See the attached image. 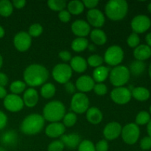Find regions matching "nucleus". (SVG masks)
<instances>
[{
  "mask_svg": "<svg viewBox=\"0 0 151 151\" xmlns=\"http://www.w3.org/2000/svg\"><path fill=\"white\" fill-rule=\"evenodd\" d=\"M63 125L66 127H72L77 122V115L74 112H69L63 116Z\"/></svg>",
  "mask_w": 151,
  "mask_h": 151,
  "instance_id": "e433bc0d",
  "label": "nucleus"
},
{
  "mask_svg": "<svg viewBox=\"0 0 151 151\" xmlns=\"http://www.w3.org/2000/svg\"><path fill=\"white\" fill-rule=\"evenodd\" d=\"M7 95V93L4 87L0 86V99H4Z\"/></svg>",
  "mask_w": 151,
  "mask_h": 151,
  "instance_id": "864d4df0",
  "label": "nucleus"
},
{
  "mask_svg": "<svg viewBox=\"0 0 151 151\" xmlns=\"http://www.w3.org/2000/svg\"><path fill=\"white\" fill-rule=\"evenodd\" d=\"M66 128L63 123L60 122H51L46 128L45 134L50 138H58L63 135Z\"/></svg>",
  "mask_w": 151,
  "mask_h": 151,
  "instance_id": "a211bd4d",
  "label": "nucleus"
},
{
  "mask_svg": "<svg viewBox=\"0 0 151 151\" xmlns=\"http://www.w3.org/2000/svg\"><path fill=\"white\" fill-rule=\"evenodd\" d=\"M109 69L106 66H100L97 67L93 71V80L94 82L101 83L102 82L106 81L109 75Z\"/></svg>",
  "mask_w": 151,
  "mask_h": 151,
  "instance_id": "b1692460",
  "label": "nucleus"
},
{
  "mask_svg": "<svg viewBox=\"0 0 151 151\" xmlns=\"http://www.w3.org/2000/svg\"><path fill=\"white\" fill-rule=\"evenodd\" d=\"M4 33H5V32H4V28H3L1 26H0V38H1L4 37Z\"/></svg>",
  "mask_w": 151,
  "mask_h": 151,
  "instance_id": "4d7b16f0",
  "label": "nucleus"
},
{
  "mask_svg": "<svg viewBox=\"0 0 151 151\" xmlns=\"http://www.w3.org/2000/svg\"><path fill=\"white\" fill-rule=\"evenodd\" d=\"M76 87L75 86L73 83L72 82H67L66 83H65V89L67 91V93L69 94H74L75 92V89H76Z\"/></svg>",
  "mask_w": 151,
  "mask_h": 151,
  "instance_id": "8fccbe9b",
  "label": "nucleus"
},
{
  "mask_svg": "<svg viewBox=\"0 0 151 151\" xmlns=\"http://www.w3.org/2000/svg\"><path fill=\"white\" fill-rule=\"evenodd\" d=\"M4 108L10 112L20 111L24 107L23 100L17 94H7L3 102Z\"/></svg>",
  "mask_w": 151,
  "mask_h": 151,
  "instance_id": "f8f14e48",
  "label": "nucleus"
},
{
  "mask_svg": "<svg viewBox=\"0 0 151 151\" xmlns=\"http://www.w3.org/2000/svg\"><path fill=\"white\" fill-rule=\"evenodd\" d=\"M140 43V38L139 37L138 34L133 32L131 35L128 36V39H127V44L131 48H134V47H138L139 44Z\"/></svg>",
  "mask_w": 151,
  "mask_h": 151,
  "instance_id": "ea45409f",
  "label": "nucleus"
},
{
  "mask_svg": "<svg viewBox=\"0 0 151 151\" xmlns=\"http://www.w3.org/2000/svg\"><path fill=\"white\" fill-rule=\"evenodd\" d=\"M130 71L125 66H116L111 69L109 75L110 81L115 87H122L130 79Z\"/></svg>",
  "mask_w": 151,
  "mask_h": 151,
  "instance_id": "39448f33",
  "label": "nucleus"
},
{
  "mask_svg": "<svg viewBox=\"0 0 151 151\" xmlns=\"http://www.w3.org/2000/svg\"><path fill=\"white\" fill-rule=\"evenodd\" d=\"M13 6L8 0L0 1V15L4 17H8L13 13Z\"/></svg>",
  "mask_w": 151,
  "mask_h": 151,
  "instance_id": "c756f323",
  "label": "nucleus"
},
{
  "mask_svg": "<svg viewBox=\"0 0 151 151\" xmlns=\"http://www.w3.org/2000/svg\"><path fill=\"white\" fill-rule=\"evenodd\" d=\"M150 120V114L145 111H142L137 114L136 117V124L137 125H144L148 123Z\"/></svg>",
  "mask_w": 151,
  "mask_h": 151,
  "instance_id": "f704fd0d",
  "label": "nucleus"
},
{
  "mask_svg": "<svg viewBox=\"0 0 151 151\" xmlns=\"http://www.w3.org/2000/svg\"><path fill=\"white\" fill-rule=\"evenodd\" d=\"M88 41L86 38H77L72 42V49L75 52H80L88 48Z\"/></svg>",
  "mask_w": 151,
  "mask_h": 151,
  "instance_id": "cd10ccee",
  "label": "nucleus"
},
{
  "mask_svg": "<svg viewBox=\"0 0 151 151\" xmlns=\"http://www.w3.org/2000/svg\"><path fill=\"white\" fill-rule=\"evenodd\" d=\"M64 147V145L60 140H55L49 145L48 151H63Z\"/></svg>",
  "mask_w": 151,
  "mask_h": 151,
  "instance_id": "a19ab883",
  "label": "nucleus"
},
{
  "mask_svg": "<svg viewBox=\"0 0 151 151\" xmlns=\"http://www.w3.org/2000/svg\"><path fill=\"white\" fill-rule=\"evenodd\" d=\"M49 78V71L40 64H31L24 72V80L28 86L36 87L43 85Z\"/></svg>",
  "mask_w": 151,
  "mask_h": 151,
  "instance_id": "f257e3e1",
  "label": "nucleus"
},
{
  "mask_svg": "<svg viewBox=\"0 0 151 151\" xmlns=\"http://www.w3.org/2000/svg\"><path fill=\"white\" fill-rule=\"evenodd\" d=\"M94 91L96 94L99 96H103L107 93L108 88L105 84L103 83H97L94 86Z\"/></svg>",
  "mask_w": 151,
  "mask_h": 151,
  "instance_id": "79ce46f5",
  "label": "nucleus"
},
{
  "mask_svg": "<svg viewBox=\"0 0 151 151\" xmlns=\"http://www.w3.org/2000/svg\"><path fill=\"white\" fill-rule=\"evenodd\" d=\"M27 1L25 0H14V1L12 2L13 7H15L17 9H22L26 4Z\"/></svg>",
  "mask_w": 151,
  "mask_h": 151,
  "instance_id": "3c124183",
  "label": "nucleus"
},
{
  "mask_svg": "<svg viewBox=\"0 0 151 151\" xmlns=\"http://www.w3.org/2000/svg\"><path fill=\"white\" fill-rule=\"evenodd\" d=\"M14 47L19 52H25L28 50L32 44V38L26 32H19L13 38Z\"/></svg>",
  "mask_w": 151,
  "mask_h": 151,
  "instance_id": "ddd939ff",
  "label": "nucleus"
},
{
  "mask_svg": "<svg viewBox=\"0 0 151 151\" xmlns=\"http://www.w3.org/2000/svg\"><path fill=\"white\" fill-rule=\"evenodd\" d=\"M3 64V58H2V56L0 55V69H1V66H2Z\"/></svg>",
  "mask_w": 151,
  "mask_h": 151,
  "instance_id": "13d9d810",
  "label": "nucleus"
},
{
  "mask_svg": "<svg viewBox=\"0 0 151 151\" xmlns=\"http://www.w3.org/2000/svg\"><path fill=\"white\" fill-rule=\"evenodd\" d=\"M68 11L70 14L79 15L82 13L84 10V5L81 1L73 0L69 1L67 5Z\"/></svg>",
  "mask_w": 151,
  "mask_h": 151,
  "instance_id": "bb28decb",
  "label": "nucleus"
},
{
  "mask_svg": "<svg viewBox=\"0 0 151 151\" xmlns=\"http://www.w3.org/2000/svg\"><path fill=\"white\" fill-rule=\"evenodd\" d=\"M8 83V78L4 73L0 72V86L4 87L7 85Z\"/></svg>",
  "mask_w": 151,
  "mask_h": 151,
  "instance_id": "603ef678",
  "label": "nucleus"
},
{
  "mask_svg": "<svg viewBox=\"0 0 151 151\" xmlns=\"http://www.w3.org/2000/svg\"><path fill=\"white\" fill-rule=\"evenodd\" d=\"M147 10H148V11L150 12V13H151V2L148 4V6H147Z\"/></svg>",
  "mask_w": 151,
  "mask_h": 151,
  "instance_id": "052dcab7",
  "label": "nucleus"
},
{
  "mask_svg": "<svg viewBox=\"0 0 151 151\" xmlns=\"http://www.w3.org/2000/svg\"><path fill=\"white\" fill-rule=\"evenodd\" d=\"M151 26L150 19L145 15H138L131 21V28L135 33H143Z\"/></svg>",
  "mask_w": 151,
  "mask_h": 151,
  "instance_id": "9b49d317",
  "label": "nucleus"
},
{
  "mask_svg": "<svg viewBox=\"0 0 151 151\" xmlns=\"http://www.w3.org/2000/svg\"><path fill=\"white\" fill-rule=\"evenodd\" d=\"M82 2L84 7H86L87 8L91 10V9H94V7L98 4L99 1L97 0H84Z\"/></svg>",
  "mask_w": 151,
  "mask_h": 151,
  "instance_id": "49530a36",
  "label": "nucleus"
},
{
  "mask_svg": "<svg viewBox=\"0 0 151 151\" xmlns=\"http://www.w3.org/2000/svg\"><path fill=\"white\" fill-rule=\"evenodd\" d=\"M88 23L94 27H101L105 24V16L103 13L98 9H91L87 12Z\"/></svg>",
  "mask_w": 151,
  "mask_h": 151,
  "instance_id": "4468645a",
  "label": "nucleus"
},
{
  "mask_svg": "<svg viewBox=\"0 0 151 151\" xmlns=\"http://www.w3.org/2000/svg\"><path fill=\"white\" fill-rule=\"evenodd\" d=\"M78 151H96L95 146L90 140H83L78 145Z\"/></svg>",
  "mask_w": 151,
  "mask_h": 151,
  "instance_id": "58836bf2",
  "label": "nucleus"
},
{
  "mask_svg": "<svg viewBox=\"0 0 151 151\" xmlns=\"http://www.w3.org/2000/svg\"><path fill=\"white\" fill-rule=\"evenodd\" d=\"M140 147L142 150H147L151 148V137H145L140 142Z\"/></svg>",
  "mask_w": 151,
  "mask_h": 151,
  "instance_id": "37998d69",
  "label": "nucleus"
},
{
  "mask_svg": "<svg viewBox=\"0 0 151 151\" xmlns=\"http://www.w3.org/2000/svg\"><path fill=\"white\" fill-rule=\"evenodd\" d=\"M47 4L52 10L61 11L66 6V2L63 0H49L47 1Z\"/></svg>",
  "mask_w": 151,
  "mask_h": 151,
  "instance_id": "473e14b6",
  "label": "nucleus"
},
{
  "mask_svg": "<svg viewBox=\"0 0 151 151\" xmlns=\"http://www.w3.org/2000/svg\"><path fill=\"white\" fill-rule=\"evenodd\" d=\"M7 122V115L3 111H0V130L3 129L6 126Z\"/></svg>",
  "mask_w": 151,
  "mask_h": 151,
  "instance_id": "09e8293b",
  "label": "nucleus"
},
{
  "mask_svg": "<svg viewBox=\"0 0 151 151\" xmlns=\"http://www.w3.org/2000/svg\"><path fill=\"white\" fill-rule=\"evenodd\" d=\"M26 88V83L22 81H15L10 84V90L12 94H19L23 92Z\"/></svg>",
  "mask_w": 151,
  "mask_h": 151,
  "instance_id": "2f4dec72",
  "label": "nucleus"
},
{
  "mask_svg": "<svg viewBox=\"0 0 151 151\" xmlns=\"http://www.w3.org/2000/svg\"><path fill=\"white\" fill-rule=\"evenodd\" d=\"M122 126L119 122H111L108 123L103 129V135L108 140H114L120 136Z\"/></svg>",
  "mask_w": 151,
  "mask_h": 151,
  "instance_id": "2eb2a0df",
  "label": "nucleus"
},
{
  "mask_svg": "<svg viewBox=\"0 0 151 151\" xmlns=\"http://www.w3.org/2000/svg\"><path fill=\"white\" fill-rule=\"evenodd\" d=\"M123 58L124 51L118 45H113L106 50L103 60L110 66H116L122 63Z\"/></svg>",
  "mask_w": 151,
  "mask_h": 151,
  "instance_id": "423d86ee",
  "label": "nucleus"
},
{
  "mask_svg": "<svg viewBox=\"0 0 151 151\" xmlns=\"http://www.w3.org/2000/svg\"><path fill=\"white\" fill-rule=\"evenodd\" d=\"M43 32V27L40 24L35 23L31 25L29 28V30H28V34L30 35L31 37H34V38H36L38 37L39 35H41V34Z\"/></svg>",
  "mask_w": 151,
  "mask_h": 151,
  "instance_id": "4c0bfd02",
  "label": "nucleus"
},
{
  "mask_svg": "<svg viewBox=\"0 0 151 151\" xmlns=\"http://www.w3.org/2000/svg\"><path fill=\"white\" fill-rule=\"evenodd\" d=\"M55 86L52 83H44L41 88V95L45 99H50L55 94Z\"/></svg>",
  "mask_w": 151,
  "mask_h": 151,
  "instance_id": "7c9ffc66",
  "label": "nucleus"
},
{
  "mask_svg": "<svg viewBox=\"0 0 151 151\" xmlns=\"http://www.w3.org/2000/svg\"><path fill=\"white\" fill-rule=\"evenodd\" d=\"M150 114H151V106H150Z\"/></svg>",
  "mask_w": 151,
  "mask_h": 151,
  "instance_id": "e2e57ef3",
  "label": "nucleus"
},
{
  "mask_svg": "<svg viewBox=\"0 0 151 151\" xmlns=\"http://www.w3.org/2000/svg\"><path fill=\"white\" fill-rule=\"evenodd\" d=\"M60 141L68 148L75 149L81 143V137L77 134H63L60 137Z\"/></svg>",
  "mask_w": 151,
  "mask_h": 151,
  "instance_id": "aec40b11",
  "label": "nucleus"
},
{
  "mask_svg": "<svg viewBox=\"0 0 151 151\" xmlns=\"http://www.w3.org/2000/svg\"><path fill=\"white\" fill-rule=\"evenodd\" d=\"M70 67L78 73H83L87 69V61L81 56H75L70 60Z\"/></svg>",
  "mask_w": 151,
  "mask_h": 151,
  "instance_id": "4be33fe9",
  "label": "nucleus"
},
{
  "mask_svg": "<svg viewBox=\"0 0 151 151\" xmlns=\"http://www.w3.org/2000/svg\"><path fill=\"white\" fill-rule=\"evenodd\" d=\"M52 74L55 81L60 84H65L72 78V69L66 63H58L53 68Z\"/></svg>",
  "mask_w": 151,
  "mask_h": 151,
  "instance_id": "0eeeda50",
  "label": "nucleus"
},
{
  "mask_svg": "<svg viewBox=\"0 0 151 151\" xmlns=\"http://www.w3.org/2000/svg\"><path fill=\"white\" fill-rule=\"evenodd\" d=\"M1 141L4 144L8 145L16 144L17 142V134L13 131L6 132L5 134H3L1 137Z\"/></svg>",
  "mask_w": 151,
  "mask_h": 151,
  "instance_id": "72a5a7b5",
  "label": "nucleus"
},
{
  "mask_svg": "<svg viewBox=\"0 0 151 151\" xmlns=\"http://www.w3.org/2000/svg\"><path fill=\"white\" fill-rule=\"evenodd\" d=\"M66 114V108L60 101L54 100L45 105L43 109V117L50 122H58Z\"/></svg>",
  "mask_w": 151,
  "mask_h": 151,
  "instance_id": "20e7f679",
  "label": "nucleus"
},
{
  "mask_svg": "<svg viewBox=\"0 0 151 151\" xmlns=\"http://www.w3.org/2000/svg\"><path fill=\"white\" fill-rule=\"evenodd\" d=\"M96 151H108L109 150V144L107 141L105 139H102L99 141L96 144L95 146Z\"/></svg>",
  "mask_w": 151,
  "mask_h": 151,
  "instance_id": "c03bdc74",
  "label": "nucleus"
},
{
  "mask_svg": "<svg viewBox=\"0 0 151 151\" xmlns=\"http://www.w3.org/2000/svg\"><path fill=\"white\" fill-rule=\"evenodd\" d=\"M58 18L62 22H64V23H66V22H69L71 19V14L69 13L68 10H63L59 12L58 14Z\"/></svg>",
  "mask_w": 151,
  "mask_h": 151,
  "instance_id": "a18cd8bd",
  "label": "nucleus"
},
{
  "mask_svg": "<svg viewBox=\"0 0 151 151\" xmlns=\"http://www.w3.org/2000/svg\"><path fill=\"white\" fill-rule=\"evenodd\" d=\"M131 91L125 87H116L111 92V98L115 103L124 105L131 100Z\"/></svg>",
  "mask_w": 151,
  "mask_h": 151,
  "instance_id": "9d476101",
  "label": "nucleus"
},
{
  "mask_svg": "<svg viewBox=\"0 0 151 151\" xmlns=\"http://www.w3.org/2000/svg\"><path fill=\"white\" fill-rule=\"evenodd\" d=\"M90 37L93 42L99 46L103 45L107 41V36L103 30L99 29H94L90 33Z\"/></svg>",
  "mask_w": 151,
  "mask_h": 151,
  "instance_id": "a878e982",
  "label": "nucleus"
},
{
  "mask_svg": "<svg viewBox=\"0 0 151 151\" xmlns=\"http://www.w3.org/2000/svg\"><path fill=\"white\" fill-rule=\"evenodd\" d=\"M45 119L41 115L32 114L24 118L21 124L20 129L27 135H35L41 132L44 126Z\"/></svg>",
  "mask_w": 151,
  "mask_h": 151,
  "instance_id": "7ed1b4c3",
  "label": "nucleus"
},
{
  "mask_svg": "<svg viewBox=\"0 0 151 151\" xmlns=\"http://www.w3.org/2000/svg\"><path fill=\"white\" fill-rule=\"evenodd\" d=\"M145 63L140 60H134L130 65V73L134 76H139L144 72L145 69Z\"/></svg>",
  "mask_w": 151,
  "mask_h": 151,
  "instance_id": "c85d7f7f",
  "label": "nucleus"
},
{
  "mask_svg": "<svg viewBox=\"0 0 151 151\" xmlns=\"http://www.w3.org/2000/svg\"><path fill=\"white\" fill-rule=\"evenodd\" d=\"M59 57L63 61H69L72 59V55L69 51L66 50H62L59 52Z\"/></svg>",
  "mask_w": 151,
  "mask_h": 151,
  "instance_id": "de8ad7c7",
  "label": "nucleus"
},
{
  "mask_svg": "<svg viewBox=\"0 0 151 151\" xmlns=\"http://www.w3.org/2000/svg\"><path fill=\"white\" fill-rule=\"evenodd\" d=\"M145 40H146V42H147V46L150 47L151 48V32L150 33L147 34L145 37Z\"/></svg>",
  "mask_w": 151,
  "mask_h": 151,
  "instance_id": "5fc2aeb1",
  "label": "nucleus"
},
{
  "mask_svg": "<svg viewBox=\"0 0 151 151\" xmlns=\"http://www.w3.org/2000/svg\"><path fill=\"white\" fill-rule=\"evenodd\" d=\"M148 73H149V75H150V78H151V63H150V66H149Z\"/></svg>",
  "mask_w": 151,
  "mask_h": 151,
  "instance_id": "bf43d9fd",
  "label": "nucleus"
},
{
  "mask_svg": "<svg viewBox=\"0 0 151 151\" xmlns=\"http://www.w3.org/2000/svg\"><path fill=\"white\" fill-rule=\"evenodd\" d=\"M140 135V130L136 123H129L122 128L121 136L126 144L134 145L138 141Z\"/></svg>",
  "mask_w": 151,
  "mask_h": 151,
  "instance_id": "1a4fd4ad",
  "label": "nucleus"
},
{
  "mask_svg": "<svg viewBox=\"0 0 151 151\" xmlns=\"http://www.w3.org/2000/svg\"><path fill=\"white\" fill-rule=\"evenodd\" d=\"M0 151H6V150H4V148H2V147H0Z\"/></svg>",
  "mask_w": 151,
  "mask_h": 151,
  "instance_id": "680f3d73",
  "label": "nucleus"
},
{
  "mask_svg": "<svg viewBox=\"0 0 151 151\" xmlns=\"http://www.w3.org/2000/svg\"><path fill=\"white\" fill-rule=\"evenodd\" d=\"M103 61H104V60H103V58L98 55H92L89 56L87 59V63L91 67L95 68L101 66Z\"/></svg>",
  "mask_w": 151,
  "mask_h": 151,
  "instance_id": "c9c22d12",
  "label": "nucleus"
},
{
  "mask_svg": "<svg viewBox=\"0 0 151 151\" xmlns=\"http://www.w3.org/2000/svg\"><path fill=\"white\" fill-rule=\"evenodd\" d=\"M128 4L125 0H110L105 7V12L109 19L119 21L128 13Z\"/></svg>",
  "mask_w": 151,
  "mask_h": 151,
  "instance_id": "f03ea898",
  "label": "nucleus"
},
{
  "mask_svg": "<svg viewBox=\"0 0 151 151\" xmlns=\"http://www.w3.org/2000/svg\"><path fill=\"white\" fill-rule=\"evenodd\" d=\"M38 93L34 88H29L25 91L23 95L24 104L29 108H33L38 102Z\"/></svg>",
  "mask_w": 151,
  "mask_h": 151,
  "instance_id": "6ab92c4d",
  "label": "nucleus"
},
{
  "mask_svg": "<svg viewBox=\"0 0 151 151\" xmlns=\"http://www.w3.org/2000/svg\"><path fill=\"white\" fill-rule=\"evenodd\" d=\"M134 56L137 60L144 61L151 56V48L145 44H141L134 49Z\"/></svg>",
  "mask_w": 151,
  "mask_h": 151,
  "instance_id": "412c9836",
  "label": "nucleus"
},
{
  "mask_svg": "<svg viewBox=\"0 0 151 151\" xmlns=\"http://www.w3.org/2000/svg\"><path fill=\"white\" fill-rule=\"evenodd\" d=\"M131 95L139 101H146L150 97V91L145 87L139 86L134 88V89L131 91Z\"/></svg>",
  "mask_w": 151,
  "mask_h": 151,
  "instance_id": "393cba45",
  "label": "nucleus"
},
{
  "mask_svg": "<svg viewBox=\"0 0 151 151\" xmlns=\"http://www.w3.org/2000/svg\"><path fill=\"white\" fill-rule=\"evenodd\" d=\"M94 81L91 77L88 75H83L77 80L75 87L81 93L88 92L94 88Z\"/></svg>",
  "mask_w": 151,
  "mask_h": 151,
  "instance_id": "f3484780",
  "label": "nucleus"
},
{
  "mask_svg": "<svg viewBox=\"0 0 151 151\" xmlns=\"http://www.w3.org/2000/svg\"><path fill=\"white\" fill-rule=\"evenodd\" d=\"M89 106V100L84 93H75L71 100V109L75 114H83Z\"/></svg>",
  "mask_w": 151,
  "mask_h": 151,
  "instance_id": "6e6552de",
  "label": "nucleus"
},
{
  "mask_svg": "<svg viewBox=\"0 0 151 151\" xmlns=\"http://www.w3.org/2000/svg\"><path fill=\"white\" fill-rule=\"evenodd\" d=\"M72 31L79 38H85L89 34L91 27L88 22L83 20H76L72 24Z\"/></svg>",
  "mask_w": 151,
  "mask_h": 151,
  "instance_id": "dca6fc26",
  "label": "nucleus"
},
{
  "mask_svg": "<svg viewBox=\"0 0 151 151\" xmlns=\"http://www.w3.org/2000/svg\"><path fill=\"white\" fill-rule=\"evenodd\" d=\"M147 134H148L149 137H151V119H150V120L149 121L148 123H147Z\"/></svg>",
  "mask_w": 151,
  "mask_h": 151,
  "instance_id": "6e6d98bb",
  "label": "nucleus"
},
{
  "mask_svg": "<svg viewBox=\"0 0 151 151\" xmlns=\"http://www.w3.org/2000/svg\"><path fill=\"white\" fill-rule=\"evenodd\" d=\"M86 119L90 123L97 125L100 123L103 119V114L101 111L97 108L91 107L87 110Z\"/></svg>",
  "mask_w": 151,
  "mask_h": 151,
  "instance_id": "5701e85b",
  "label": "nucleus"
}]
</instances>
